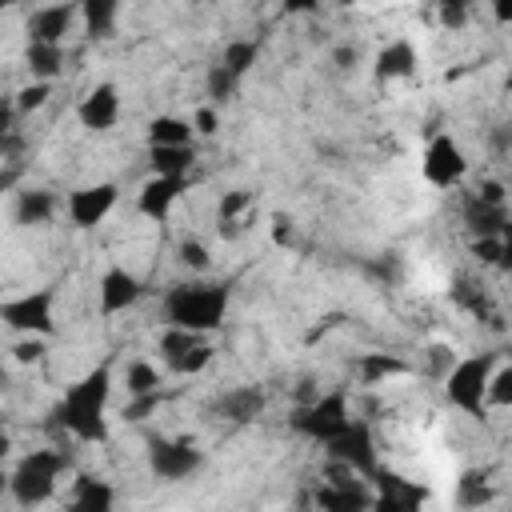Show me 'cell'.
I'll list each match as a JSON object with an SVG mask.
<instances>
[{"label":"cell","instance_id":"6da1fadb","mask_svg":"<svg viewBox=\"0 0 512 512\" xmlns=\"http://www.w3.org/2000/svg\"><path fill=\"white\" fill-rule=\"evenodd\" d=\"M108 396H112V368L108 364L88 368L76 384H68V392L52 408L56 428H64L80 444H104L108 440Z\"/></svg>","mask_w":512,"mask_h":512},{"label":"cell","instance_id":"7a4b0ae2","mask_svg":"<svg viewBox=\"0 0 512 512\" xmlns=\"http://www.w3.org/2000/svg\"><path fill=\"white\" fill-rule=\"evenodd\" d=\"M228 300H232V288L220 284V280H184V284H172L164 292V300H160L164 328H184V332H196V336H212L224 324Z\"/></svg>","mask_w":512,"mask_h":512},{"label":"cell","instance_id":"3957f363","mask_svg":"<svg viewBox=\"0 0 512 512\" xmlns=\"http://www.w3.org/2000/svg\"><path fill=\"white\" fill-rule=\"evenodd\" d=\"M72 468V456L60 448H32L28 456H20V464L8 472V496L20 508H40L56 496L60 476Z\"/></svg>","mask_w":512,"mask_h":512},{"label":"cell","instance_id":"277c9868","mask_svg":"<svg viewBox=\"0 0 512 512\" xmlns=\"http://www.w3.org/2000/svg\"><path fill=\"white\" fill-rule=\"evenodd\" d=\"M500 364L496 352H476L464 360H452V368L444 372V396L452 408H460L464 416H484V388L492 368Z\"/></svg>","mask_w":512,"mask_h":512},{"label":"cell","instance_id":"5b68a950","mask_svg":"<svg viewBox=\"0 0 512 512\" xmlns=\"http://www.w3.org/2000/svg\"><path fill=\"white\" fill-rule=\"evenodd\" d=\"M324 452H328V460L336 468H344V472H352L360 480H372L376 468H380V448H376L372 424L368 420H356V416L324 444Z\"/></svg>","mask_w":512,"mask_h":512},{"label":"cell","instance_id":"8992f818","mask_svg":"<svg viewBox=\"0 0 512 512\" xmlns=\"http://www.w3.org/2000/svg\"><path fill=\"white\" fill-rule=\"evenodd\" d=\"M348 420H352V408H348V392H340V388L336 392H320L316 400L300 404L288 416L292 432L304 436V440H312V444H328Z\"/></svg>","mask_w":512,"mask_h":512},{"label":"cell","instance_id":"52a82bcc","mask_svg":"<svg viewBox=\"0 0 512 512\" xmlns=\"http://www.w3.org/2000/svg\"><path fill=\"white\" fill-rule=\"evenodd\" d=\"M204 468V452L184 436H148V472L164 484L192 480Z\"/></svg>","mask_w":512,"mask_h":512},{"label":"cell","instance_id":"ba28073f","mask_svg":"<svg viewBox=\"0 0 512 512\" xmlns=\"http://www.w3.org/2000/svg\"><path fill=\"white\" fill-rule=\"evenodd\" d=\"M52 308H56V292H52V288H36V292H24V296L4 300V304H0V324L12 328V332H20V336L44 340V336L56 332Z\"/></svg>","mask_w":512,"mask_h":512},{"label":"cell","instance_id":"9c48e42d","mask_svg":"<svg viewBox=\"0 0 512 512\" xmlns=\"http://www.w3.org/2000/svg\"><path fill=\"white\" fill-rule=\"evenodd\" d=\"M376 492H372V512H424V500H428V488L392 472V468H376L372 476Z\"/></svg>","mask_w":512,"mask_h":512},{"label":"cell","instance_id":"30bf717a","mask_svg":"<svg viewBox=\"0 0 512 512\" xmlns=\"http://www.w3.org/2000/svg\"><path fill=\"white\" fill-rule=\"evenodd\" d=\"M464 176H468V156L456 144V136H448V132L432 136L424 148V180L436 188H456Z\"/></svg>","mask_w":512,"mask_h":512},{"label":"cell","instance_id":"8fae6325","mask_svg":"<svg viewBox=\"0 0 512 512\" xmlns=\"http://www.w3.org/2000/svg\"><path fill=\"white\" fill-rule=\"evenodd\" d=\"M316 508L320 512H372V492L360 476L336 468L320 488H316Z\"/></svg>","mask_w":512,"mask_h":512},{"label":"cell","instance_id":"7c38bea8","mask_svg":"<svg viewBox=\"0 0 512 512\" xmlns=\"http://www.w3.org/2000/svg\"><path fill=\"white\" fill-rule=\"evenodd\" d=\"M116 200H120V188H116L112 180H100V184L76 188L64 208H68V220H72L76 228H96V224L108 220V212L116 208Z\"/></svg>","mask_w":512,"mask_h":512},{"label":"cell","instance_id":"4fadbf2b","mask_svg":"<svg viewBox=\"0 0 512 512\" xmlns=\"http://www.w3.org/2000/svg\"><path fill=\"white\" fill-rule=\"evenodd\" d=\"M96 296H100V312H104V316H116V312H128V308L144 296V280H140L136 272L112 264V268L100 276Z\"/></svg>","mask_w":512,"mask_h":512},{"label":"cell","instance_id":"5bb4252c","mask_svg":"<svg viewBox=\"0 0 512 512\" xmlns=\"http://www.w3.org/2000/svg\"><path fill=\"white\" fill-rule=\"evenodd\" d=\"M76 20H80L76 4H44L28 16V44H60L64 48V36L72 32Z\"/></svg>","mask_w":512,"mask_h":512},{"label":"cell","instance_id":"9a60e30c","mask_svg":"<svg viewBox=\"0 0 512 512\" xmlns=\"http://www.w3.org/2000/svg\"><path fill=\"white\" fill-rule=\"evenodd\" d=\"M268 396L260 384H236V388H224L216 400H212V412L228 424H252L260 412H264Z\"/></svg>","mask_w":512,"mask_h":512},{"label":"cell","instance_id":"2e32d148","mask_svg":"<svg viewBox=\"0 0 512 512\" xmlns=\"http://www.w3.org/2000/svg\"><path fill=\"white\" fill-rule=\"evenodd\" d=\"M76 120H80L88 132H108V128H116V120H120V92H116V84H96V88H88V96L76 104Z\"/></svg>","mask_w":512,"mask_h":512},{"label":"cell","instance_id":"e0dca14e","mask_svg":"<svg viewBox=\"0 0 512 512\" xmlns=\"http://www.w3.org/2000/svg\"><path fill=\"white\" fill-rule=\"evenodd\" d=\"M188 192V180H172V176H148L144 180V188H140V216H148V220H156V224H164L168 220V212H172V204L180 200Z\"/></svg>","mask_w":512,"mask_h":512},{"label":"cell","instance_id":"ac0fdd59","mask_svg":"<svg viewBox=\"0 0 512 512\" xmlns=\"http://www.w3.org/2000/svg\"><path fill=\"white\" fill-rule=\"evenodd\" d=\"M112 508H116V488L108 480L88 476V472H80L72 480V492H68L64 512H112Z\"/></svg>","mask_w":512,"mask_h":512},{"label":"cell","instance_id":"d6986e66","mask_svg":"<svg viewBox=\"0 0 512 512\" xmlns=\"http://www.w3.org/2000/svg\"><path fill=\"white\" fill-rule=\"evenodd\" d=\"M56 208H60V200L48 188H20L16 204H12V220L20 228H40V224H48L56 216Z\"/></svg>","mask_w":512,"mask_h":512},{"label":"cell","instance_id":"ffe728a7","mask_svg":"<svg viewBox=\"0 0 512 512\" xmlns=\"http://www.w3.org/2000/svg\"><path fill=\"white\" fill-rule=\"evenodd\" d=\"M464 224L472 228V236H504L508 232V208L500 204H484L476 192L464 200Z\"/></svg>","mask_w":512,"mask_h":512},{"label":"cell","instance_id":"44dd1931","mask_svg":"<svg viewBox=\"0 0 512 512\" xmlns=\"http://www.w3.org/2000/svg\"><path fill=\"white\" fill-rule=\"evenodd\" d=\"M416 72V48L408 40H392L376 52V76L380 80H404Z\"/></svg>","mask_w":512,"mask_h":512},{"label":"cell","instance_id":"7402d4cb","mask_svg":"<svg viewBox=\"0 0 512 512\" xmlns=\"http://www.w3.org/2000/svg\"><path fill=\"white\" fill-rule=\"evenodd\" d=\"M24 64H28L32 80L52 84V80L64 72V48H60V44H28V48H24Z\"/></svg>","mask_w":512,"mask_h":512},{"label":"cell","instance_id":"603a6c76","mask_svg":"<svg viewBox=\"0 0 512 512\" xmlns=\"http://www.w3.org/2000/svg\"><path fill=\"white\" fill-rule=\"evenodd\" d=\"M192 124L180 116H152L148 120V148H188Z\"/></svg>","mask_w":512,"mask_h":512},{"label":"cell","instance_id":"cb8c5ba5","mask_svg":"<svg viewBox=\"0 0 512 512\" xmlns=\"http://www.w3.org/2000/svg\"><path fill=\"white\" fill-rule=\"evenodd\" d=\"M248 208H252V192H244V188H232V192H224V200H220V208H216V224H220V236H240L244 232V220H248Z\"/></svg>","mask_w":512,"mask_h":512},{"label":"cell","instance_id":"d4e9b609","mask_svg":"<svg viewBox=\"0 0 512 512\" xmlns=\"http://www.w3.org/2000/svg\"><path fill=\"white\" fill-rule=\"evenodd\" d=\"M356 372H360L364 384H384V380H392V376H404V372H408V360H400V356H392V352H364V356L356 360Z\"/></svg>","mask_w":512,"mask_h":512},{"label":"cell","instance_id":"484cf974","mask_svg":"<svg viewBox=\"0 0 512 512\" xmlns=\"http://www.w3.org/2000/svg\"><path fill=\"white\" fill-rule=\"evenodd\" d=\"M492 500V484H488V472H480V468H468V472H460V480H456V508H464V512H476V508H484Z\"/></svg>","mask_w":512,"mask_h":512},{"label":"cell","instance_id":"4316f807","mask_svg":"<svg viewBox=\"0 0 512 512\" xmlns=\"http://www.w3.org/2000/svg\"><path fill=\"white\" fill-rule=\"evenodd\" d=\"M152 160V176H172V180H188V168L196 160L192 144L188 148H148Z\"/></svg>","mask_w":512,"mask_h":512},{"label":"cell","instance_id":"83f0119b","mask_svg":"<svg viewBox=\"0 0 512 512\" xmlns=\"http://www.w3.org/2000/svg\"><path fill=\"white\" fill-rule=\"evenodd\" d=\"M256 60H260V44H256V40H228V44H224V56H220V64H224L236 80H244Z\"/></svg>","mask_w":512,"mask_h":512},{"label":"cell","instance_id":"f1b7e54d","mask_svg":"<svg viewBox=\"0 0 512 512\" xmlns=\"http://www.w3.org/2000/svg\"><path fill=\"white\" fill-rule=\"evenodd\" d=\"M124 388H128V400H132V396H152V392H160V372H156V364L132 360V364L124 368Z\"/></svg>","mask_w":512,"mask_h":512},{"label":"cell","instance_id":"f546056e","mask_svg":"<svg viewBox=\"0 0 512 512\" xmlns=\"http://www.w3.org/2000/svg\"><path fill=\"white\" fill-rule=\"evenodd\" d=\"M116 16H120V8H116L112 0H88V4L80 8V20H84V28H88L92 36H112Z\"/></svg>","mask_w":512,"mask_h":512},{"label":"cell","instance_id":"4dcf8cb0","mask_svg":"<svg viewBox=\"0 0 512 512\" xmlns=\"http://www.w3.org/2000/svg\"><path fill=\"white\" fill-rule=\"evenodd\" d=\"M236 88H240V80L216 60V64L208 68V76H204V92H208V100H212V104H224V100L236 96Z\"/></svg>","mask_w":512,"mask_h":512},{"label":"cell","instance_id":"1f68e13d","mask_svg":"<svg viewBox=\"0 0 512 512\" xmlns=\"http://www.w3.org/2000/svg\"><path fill=\"white\" fill-rule=\"evenodd\" d=\"M512 400V364H496L492 376H488V388H484V408H504Z\"/></svg>","mask_w":512,"mask_h":512},{"label":"cell","instance_id":"d6a6232c","mask_svg":"<svg viewBox=\"0 0 512 512\" xmlns=\"http://www.w3.org/2000/svg\"><path fill=\"white\" fill-rule=\"evenodd\" d=\"M176 260H180L184 268H192V272H204V268L212 264V252L204 248V240H196V236H184V240L176 244Z\"/></svg>","mask_w":512,"mask_h":512},{"label":"cell","instance_id":"836d02e7","mask_svg":"<svg viewBox=\"0 0 512 512\" xmlns=\"http://www.w3.org/2000/svg\"><path fill=\"white\" fill-rule=\"evenodd\" d=\"M48 96H52V84L32 80V84H24V88L16 92L12 108H16V112H36V108H44V104H48Z\"/></svg>","mask_w":512,"mask_h":512},{"label":"cell","instance_id":"e575fe53","mask_svg":"<svg viewBox=\"0 0 512 512\" xmlns=\"http://www.w3.org/2000/svg\"><path fill=\"white\" fill-rule=\"evenodd\" d=\"M472 252L480 264H504L508 260V240L504 236H480L472 240Z\"/></svg>","mask_w":512,"mask_h":512},{"label":"cell","instance_id":"d590c367","mask_svg":"<svg viewBox=\"0 0 512 512\" xmlns=\"http://www.w3.org/2000/svg\"><path fill=\"white\" fill-rule=\"evenodd\" d=\"M160 400H164V392H152V396H132V400L124 404V420H132V424L148 420V416L160 408Z\"/></svg>","mask_w":512,"mask_h":512},{"label":"cell","instance_id":"8d00e7d4","mask_svg":"<svg viewBox=\"0 0 512 512\" xmlns=\"http://www.w3.org/2000/svg\"><path fill=\"white\" fill-rule=\"evenodd\" d=\"M16 108H12V100H4L0 96V152H12L16 148Z\"/></svg>","mask_w":512,"mask_h":512},{"label":"cell","instance_id":"74e56055","mask_svg":"<svg viewBox=\"0 0 512 512\" xmlns=\"http://www.w3.org/2000/svg\"><path fill=\"white\" fill-rule=\"evenodd\" d=\"M192 124V136L200 132V136H216V128H220V116H216V108L208 104V108H196V116L188 120Z\"/></svg>","mask_w":512,"mask_h":512},{"label":"cell","instance_id":"f35d334b","mask_svg":"<svg viewBox=\"0 0 512 512\" xmlns=\"http://www.w3.org/2000/svg\"><path fill=\"white\" fill-rule=\"evenodd\" d=\"M12 356H16L20 364H36V360L44 356V344H40L36 336H24V340H20L16 348H12Z\"/></svg>","mask_w":512,"mask_h":512},{"label":"cell","instance_id":"ab89813d","mask_svg":"<svg viewBox=\"0 0 512 512\" xmlns=\"http://www.w3.org/2000/svg\"><path fill=\"white\" fill-rule=\"evenodd\" d=\"M464 20H468V8L464 4H456V0L440 4V24L444 28H464Z\"/></svg>","mask_w":512,"mask_h":512},{"label":"cell","instance_id":"60d3db41","mask_svg":"<svg viewBox=\"0 0 512 512\" xmlns=\"http://www.w3.org/2000/svg\"><path fill=\"white\" fill-rule=\"evenodd\" d=\"M476 196H480L484 204H500V208H508V196H504V184H500V180H484Z\"/></svg>","mask_w":512,"mask_h":512},{"label":"cell","instance_id":"b9f144b4","mask_svg":"<svg viewBox=\"0 0 512 512\" xmlns=\"http://www.w3.org/2000/svg\"><path fill=\"white\" fill-rule=\"evenodd\" d=\"M332 60H336L340 68H352V64L360 60V48H356V44H340V48L332 52Z\"/></svg>","mask_w":512,"mask_h":512},{"label":"cell","instance_id":"7bdbcfd3","mask_svg":"<svg viewBox=\"0 0 512 512\" xmlns=\"http://www.w3.org/2000/svg\"><path fill=\"white\" fill-rule=\"evenodd\" d=\"M272 236H276V244H288V240H292V220L276 216V220H272Z\"/></svg>","mask_w":512,"mask_h":512},{"label":"cell","instance_id":"ee69618b","mask_svg":"<svg viewBox=\"0 0 512 512\" xmlns=\"http://www.w3.org/2000/svg\"><path fill=\"white\" fill-rule=\"evenodd\" d=\"M8 448H12V440H8V432H0V460L8 456Z\"/></svg>","mask_w":512,"mask_h":512},{"label":"cell","instance_id":"f6af8a7d","mask_svg":"<svg viewBox=\"0 0 512 512\" xmlns=\"http://www.w3.org/2000/svg\"><path fill=\"white\" fill-rule=\"evenodd\" d=\"M8 492V472H4V464H0V496Z\"/></svg>","mask_w":512,"mask_h":512},{"label":"cell","instance_id":"bcb514c9","mask_svg":"<svg viewBox=\"0 0 512 512\" xmlns=\"http://www.w3.org/2000/svg\"><path fill=\"white\" fill-rule=\"evenodd\" d=\"M4 384H8V372H4V364H0V392H4Z\"/></svg>","mask_w":512,"mask_h":512},{"label":"cell","instance_id":"7dc6e473","mask_svg":"<svg viewBox=\"0 0 512 512\" xmlns=\"http://www.w3.org/2000/svg\"><path fill=\"white\" fill-rule=\"evenodd\" d=\"M0 12H4V8H0Z\"/></svg>","mask_w":512,"mask_h":512}]
</instances>
